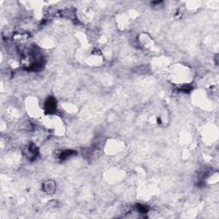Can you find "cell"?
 I'll use <instances>...</instances> for the list:
<instances>
[{"instance_id": "cell-1", "label": "cell", "mask_w": 219, "mask_h": 219, "mask_svg": "<svg viewBox=\"0 0 219 219\" xmlns=\"http://www.w3.org/2000/svg\"><path fill=\"white\" fill-rule=\"evenodd\" d=\"M25 151L27 158H29V159H33V158H35L36 155L38 154V149L36 147L35 145H33V144L29 145L28 148L26 149Z\"/></svg>"}, {"instance_id": "cell-2", "label": "cell", "mask_w": 219, "mask_h": 219, "mask_svg": "<svg viewBox=\"0 0 219 219\" xmlns=\"http://www.w3.org/2000/svg\"><path fill=\"white\" fill-rule=\"evenodd\" d=\"M46 106H47V110L50 112V111H53L56 109V102H55V99L50 98L48 99V101L46 102Z\"/></svg>"}]
</instances>
